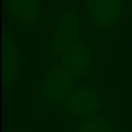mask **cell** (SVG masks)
I'll return each instance as SVG.
<instances>
[{
    "label": "cell",
    "mask_w": 132,
    "mask_h": 132,
    "mask_svg": "<svg viewBox=\"0 0 132 132\" xmlns=\"http://www.w3.org/2000/svg\"><path fill=\"white\" fill-rule=\"evenodd\" d=\"M131 13V0H84L89 31L98 40L109 41Z\"/></svg>",
    "instance_id": "1"
},
{
    "label": "cell",
    "mask_w": 132,
    "mask_h": 132,
    "mask_svg": "<svg viewBox=\"0 0 132 132\" xmlns=\"http://www.w3.org/2000/svg\"><path fill=\"white\" fill-rule=\"evenodd\" d=\"M78 81L67 70L55 63H48L40 72V81L34 97V112L60 109Z\"/></svg>",
    "instance_id": "2"
},
{
    "label": "cell",
    "mask_w": 132,
    "mask_h": 132,
    "mask_svg": "<svg viewBox=\"0 0 132 132\" xmlns=\"http://www.w3.org/2000/svg\"><path fill=\"white\" fill-rule=\"evenodd\" d=\"M100 43L89 30H81L78 38L55 61L60 67L81 81L97 80V46Z\"/></svg>",
    "instance_id": "3"
},
{
    "label": "cell",
    "mask_w": 132,
    "mask_h": 132,
    "mask_svg": "<svg viewBox=\"0 0 132 132\" xmlns=\"http://www.w3.org/2000/svg\"><path fill=\"white\" fill-rule=\"evenodd\" d=\"M105 94L97 81H81L71 89L65 102L60 108L68 122L102 114Z\"/></svg>",
    "instance_id": "4"
},
{
    "label": "cell",
    "mask_w": 132,
    "mask_h": 132,
    "mask_svg": "<svg viewBox=\"0 0 132 132\" xmlns=\"http://www.w3.org/2000/svg\"><path fill=\"white\" fill-rule=\"evenodd\" d=\"M81 33L78 14L72 6H68L60 12L57 20L48 33L47 55L48 61L55 63L64 51L78 38Z\"/></svg>",
    "instance_id": "5"
},
{
    "label": "cell",
    "mask_w": 132,
    "mask_h": 132,
    "mask_svg": "<svg viewBox=\"0 0 132 132\" xmlns=\"http://www.w3.org/2000/svg\"><path fill=\"white\" fill-rule=\"evenodd\" d=\"M6 13L19 30L26 33L37 31L43 23L41 0H4Z\"/></svg>",
    "instance_id": "6"
},
{
    "label": "cell",
    "mask_w": 132,
    "mask_h": 132,
    "mask_svg": "<svg viewBox=\"0 0 132 132\" xmlns=\"http://www.w3.org/2000/svg\"><path fill=\"white\" fill-rule=\"evenodd\" d=\"M23 68V58L19 47V38L7 27L3 34V84L6 88L14 84Z\"/></svg>",
    "instance_id": "7"
},
{
    "label": "cell",
    "mask_w": 132,
    "mask_h": 132,
    "mask_svg": "<svg viewBox=\"0 0 132 132\" xmlns=\"http://www.w3.org/2000/svg\"><path fill=\"white\" fill-rule=\"evenodd\" d=\"M71 132H119L118 123L111 115L100 114L70 122Z\"/></svg>",
    "instance_id": "8"
}]
</instances>
